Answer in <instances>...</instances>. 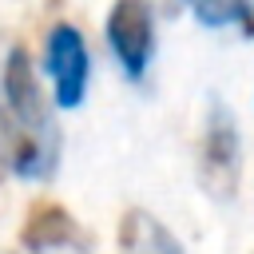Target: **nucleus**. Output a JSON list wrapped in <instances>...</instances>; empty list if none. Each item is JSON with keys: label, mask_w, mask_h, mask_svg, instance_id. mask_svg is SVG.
Returning a JSON list of instances; mask_svg holds the SVG:
<instances>
[{"label": "nucleus", "mask_w": 254, "mask_h": 254, "mask_svg": "<svg viewBox=\"0 0 254 254\" xmlns=\"http://www.w3.org/2000/svg\"><path fill=\"white\" fill-rule=\"evenodd\" d=\"M242 179V139L226 103H214L198 139V187L214 202H230Z\"/></svg>", "instance_id": "1"}, {"label": "nucleus", "mask_w": 254, "mask_h": 254, "mask_svg": "<svg viewBox=\"0 0 254 254\" xmlns=\"http://www.w3.org/2000/svg\"><path fill=\"white\" fill-rule=\"evenodd\" d=\"M0 99L4 107L12 111V119L36 139L44 143L48 151H60V127L48 111V99H44V87L32 71V60L24 48H12L8 60H4V71H0Z\"/></svg>", "instance_id": "2"}, {"label": "nucleus", "mask_w": 254, "mask_h": 254, "mask_svg": "<svg viewBox=\"0 0 254 254\" xmlns=\"http://www.w3.org/2000/svg\"><path fill=\"white\" fill-rule=\"evenodd\" d=\"M103 32L127 79L139 83L155 60V8L147 0H115Z\"/></svg>", "instance_id": "3"}, {"label": "nucleus", "mask_w": 254, "mask_h": 254, "mask_svg": "<svg viewBox=\"0 0 254 254\" xmlns=\"http://www.w3.org/2000/svg\"><path fill=\"white\" fill-rule=\"evenodd\" d=\"M48 75H52V95L56 107L75 111L87 95V75H91V60H87V44L79 36L75 24H56L48 32Z\"/></svg>", "instance_id": "4"}, {"label": "nucleus", "mask_w": 254, "mask_h": 254, "mask_svg": "<svg viewBox=\"0 0 254 254\" xmlns=\"http://www.w3.org/2000/svg\"><path fill=\"white\" fill-rule=\"evenodd\" d=\"M20 242H24L32 254H60V250L83 254V250H87L83 226H79L60 202H36V206L24 214Z\"/></svg>", "instance_id": "5"}, {"label": "nucleus", "mask_w": 254, "mask_h": 254, "mask_svg": "<svg viewBox=\"0 0 254 254\" xmlns=\"http://www.w3.org/2000/svg\"><path fill=\"white\" fill-rule=\"evenodd\" d=\"M119 246L127 254H183L179 238L171 234L167 222H159L151 210L143 206H131L123 218H119Z\"/></svg>", "instance_id": "6"}, {"label": "nucleus", "mask_w": 254, "mask_h": 254, "mask_svg": "<svg viewBox=\"0 0 254 254\" xmlns=\"http://www.w3.org/2000/svg\"><path fill=\"white\" fill-rule=\"evenodd\" d=\"M202 28H234L254 36V4L250 0H187Z\"/></svg>", "instance_id": "7"}, {"label": "nucleus", "mask_w": 254, "mask_h": 254, "mask_svg": "<svg viewBox=\"0 0 254 254\" xmlns=\"http://www.w3.org/2000/svg\"><path fill=\"white\" fill-rule=\"evenodd\" d=\"M147 4H151V0H147ZM179 4H183V0H159V12L171 16V12H179Z\"/></svg>", "instance_id": "8"}]
</instances>
